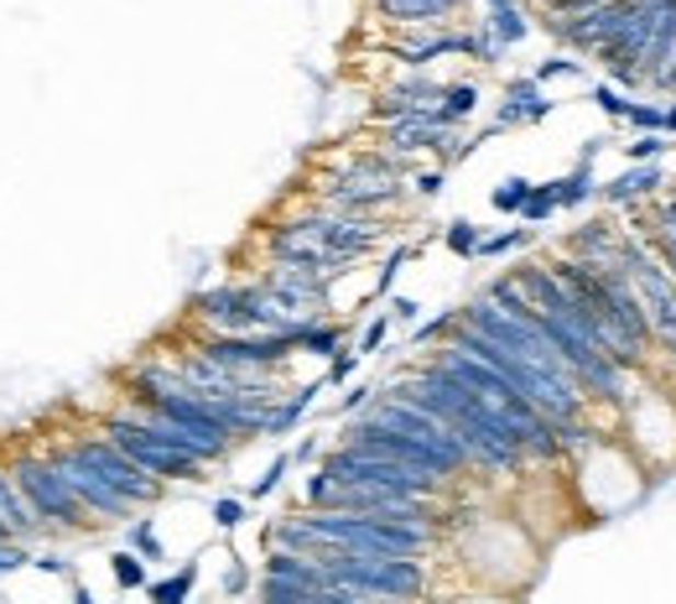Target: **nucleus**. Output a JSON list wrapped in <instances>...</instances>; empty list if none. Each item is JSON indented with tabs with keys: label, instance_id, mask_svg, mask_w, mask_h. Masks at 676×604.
I'll use <instances>...</instances> for the list:
<instances>
[{
	"label": "nucleus",
	"instance_id": "1",
	"mask_svg": "<svg viewBox=\"0 0 676 604\" xmlns=\"http://www.w3.org/2000/svg\"><path fill=\"white\" fill-rule=\"evenodd\" d=\"M391 396L421 406V412H432L458 444L469 448V459H474L478 469L516 474L520 463H526V427H520L516 417H505L499 406H489L484 396H474L469 385H458L453 376L438 370L432 360L417 365L406 381L391 385Z\"/></svg>",
	"mask_w": 676,
	"mask_h": 604
},
{
	"label": "nucleus",
	"instance_id": "2",
	"mask_svg": "<svg viewBox=\"0 0 676 604\" xmlns=\"http://www.w3.org/2000/svg\"><path fill=\"white\" fill-rule=\"evenodd\" d=\"M313 537L338 547L343 552H359V558H421L432 552V526L427 522H401V516H349V511H307L297 516Z\"/></svg>",
	"mask_w": 676,
	"mask_h": 604
},
{
	"label": "nucleus",
	"instance_id": "3",
	"mask_svg": "<svg viewBox=\"0 0 676 604\" xmlns=\"http://www.w3.org/2000/svg\"><path fill=\"white\" fill-rule=\"evenodd\" d=\"M323 568H328L334 589L359 594L370 604H417L427 594L421 558H359V552H343V558H328Z\"/></svg>",
	"mask_w": 676,
	"mask_h": 604
},
{
	"label": "nucleus",
	"instance_id": "4",
	"mask_svg": "<svg viewBox=\"0 0 676 604\" xmlns=\"http://www.w3.org/2000/svg\"><path fill=\"white\" fill-rule=\"evenodd\" d=\"M615 256H619V266H624L630 287H635L640 307H645L651 339H656L666 355H676V282H672V271H666V261L656 256V245L645 241V235H619Z\"/></svg>",
	"mask_w": 676,
	"mask_h": 604
},
{
	"label": "nucleus",
	"instance_id": "5",
	"mask_svg": "<svg viewBox=\"0 0 676 604\" xmlns=\"http://www.w3.org/2000/svg\"><path fill=\"white\" fill-rule=\"evenodd\" d=\"M5 469H11V480H16V490L26 495V505H32V516L42 526H63V532H94L100 526L79 505V495L63 484L58 469L47 463V454H16Z\"/></svg>",
	"mask_w": 676,
	"mask_h": 604
},
{
	"label": "nucleus",
	"instance_id": "6",
	"mask_svg": "<svg viewBox=\"0 0 676 604\" xmlns=\"http://www.w3.org/2000/svg\"><path fill=\"white\" fill-rule=\"evenodd\" d=\"M318 469L338 484H370V490H396V495H421V501H438L442 490H448V480H432V474L406 469V463H396V459L359 454V448H349V444H338L334 454H323Z\"/></svg>",
	"mask_w": 676,
	"mask_h": 604
},
{
	"label": "nucleus",
	"instance_id": "7",
	"mask_svg": "<svg viewBox=\"0 0 676 604\" xmlns=\"http://www.w3.org/2000/svg\"><path fill=\"white\" fill-rule=\"evenodd\" d=\"M193 355L239 376H281V365L297 355V334H203Z\"/></svg>",
	"mask_w": 676,
	"mask_h": 604
},
{
	"label": "nucleus",
	"instance_id": "8",
	"mask_svg": "<svg viewBox=\"0 0 676 604\" xmlns=\"http://www.w3.org/2000/svg\"><path fill=\"white\" fill-rule=\"evenodd\" d=\"M104 438L125 454V459L136 463V469H146L151 480H193L199 484L209 469H203L199 459H188V454H178V448H167V444H157L146 427L131 417V412H115V417H104Z\"/></svg>",
	"mask_w": 676,
	"mask_h": 604
},
{
	"label": "nucleus",
	"instance_id": "9",
	"mask_svg": "<svg viewBox=\"0 0 676 604\" xmlns=\"http://www.w3.org/2000/svg\"><path fill=\"white\" fill-rule=\"evenodd\" d=\"M343 444L359 448V454H375V459H396V463H406V469H421V474H432V480H458V469L442 459V454H432L427 444L406 438V433L375 427L370 417H349V427H343Z\"/></svg>",
	"mask_w": 676,
	"mask_h": 604
},
{
	"label": "nucleus",
	"instance_id": "10",
	"mask_svg": "<svg viewBox=\"0 0 676 604\" xmlns=\"http://www.w3.org/2000/svg\"><path fill=\"white\" fill-rule=\"evenodd\" d=\"M74 454H79L94 474H100L115 495H125L131 505H151V501H161V480H151L146 469H136V463L125 459L104 433H89V438H74Z\"/></svg>",
	"mask_w": 676,
	"mask_h": 604
},
{
	"label": "nucleus",
	"instance_id": "11",
	"mask_svg": "<svg viewBox=\"0 0 676 604\" xmlns=\"http://www.w3.org/2000/svg\"><path fill=\"white\" fill-rule=\"evenodd\" d=\"M47 463L58 469L63 484H68V490L79 495V505H83V511H89V516H94L100 526H104V522H131V511H136V505L125 501V495H115V490H110V484H104L100 474H94V469H89V463L74 454V444L47 448Z\"/></svg>",
	"mask_w": 676,
	"mask_h": 604
},
{
	"label": "nucleus",
	"instance_id": "12",
	"mask_svg": "<svg viewBox=\"0 0 676 604\" xmlns=\"http://www.w3.org/2000/svg\"><path fill=\"white\" fill-rule=\"evenodd\" d=\"M292 224H297L307 241H318L328 256H338L343 266L364 261V256L385 241V230H380L375 220H343V214H328V209H313V214H302V220H292Z\"/></svg>",
	"mask_w": 676,
	"mask_h": 604
},
{
	"label": "nucleus",
	"instance_id": "13",
	"mask_svg": "<svg viewBox=\"0 0 676 604\" xmlns=\"http://www.w3.org/2000/svg\"><path fill=\"white\" fill-rule=\"evenodd\" d=\"M640 0H604L594 11H583V16H567V21H547V32L562 42V47H573V53H604L609 42L630 26Z\"/></svg>",
	"mask_w": 676,
	"mask_h": 604
},
{
	"label": "nucleus",
	"instance_id": "14",
	"mask_svg": "<svg viewBox=\"0 0 676 604\" xmlns=\"http://www.w3.org/2000/svg\"><path fill=\"white\" fill-rule=\"evenodd\" d=\"M260 287L271 292V298L286 307V313H297V318H318V307L328 302V287L334 277H318V271H297V266H271Z\"/></svg>",
	"mask_w": 676,
	"mask_h": 604
},
{
	"label": "nucleus",
	"instance_id": "15",
	"mask_svg": "<svg viewBox=\"0 0 676 604\" xmlns=\"http://www.w3.org/2000/svg\"><path fill=\"white\" fill-rule=\"evenodd\" d=\"M552 115V100L541 94L537 79H510L505 83V104H499V115L489 125L495 131H516V125H541Z\"/></svg>",
	"mask_w": 676,
	"mask_h": 604
},
{
	"label": "nucleus",
	"instance_id": "16",
	"mask_svg": "<svg viewBox=\"0 0 676 604\" xmlns=\"http://www.w3.org/2000/svg\"><path fill=\"white\" fill-rule=\"evenodd\" d=\"M448 53H463V58H478V32H432L421 42H401L396 58L406 68H427V63L448 58Z\"/></svg>",
	"mask_w": 676,
	"mask_h": 604
},
{
	"label": "nucleus",
	"instance_id": "17",
	"mask_svg": "<svg viewBox=\"0 0 676 604\" xmlns=\"http://www.w3.org/2000/svg\"><path fill=\"white\" fill-rule=\"evenodd\" d=\"M661 182H666V178H661V161H645V167H630V172L609 178L604 188H598V193L615 203V209H630L635 199H656Z\"/></svg>",
	"mask_w": 676,
	"mask_h": 604
},
{
	"label": "nucleus",
	"instance_id": "18",
	"mask_svg": "<svg viewBox=\"0 0 676 604\" xmlns=\"http://www.w3.org/2000/svg\"><path fill=\"white\" fill-rule=\"evenodd\" d=\"M375 11L396 26H438L442 16L463 11V0H375Z\"/></svg>",
	"mask_w": 676,
	"mask_h": 604
},
{
	"label": "nucleus",
	"instance_id": "19",
	"mask_svg": "<svg viewBox=\"0 0 676 604\" xmlns=\"http://www.w3.org/2000/svg\"><path fill=\"white\" fill-rule=\"evenodd\" d=\"M0 526L11 532V543H21V537H37L42 522L32 516V505H26V495L16 490V480H11V469L0 463Z\"/></svg>",
	"mask_w": 676,
	"mask_h": 604
},
{
	"label": "nucleus",
	"instance_id": "20",
	"mask_svg": "<svg viewBox=\"0 0 676 604\" xmlns=\"http://www.w3.org/2000/svg\"><path fill=\"white\" fill-rule=\"evenodd\" d=\"M323 385H328V376H318V381H307V385H297L286 402H277L271 406V423H266V438H281V433H292V427L302 423V412L313 406V396H318Z\"/></svg>",
	"mask_w": 676,
	"mask_h": 604
},
{
	"label": "nucleus",
	"instance_id": "21",
	"mask_svg": "<svg viewBox=\"0 0 676 604\" xmlns=\"http://www.w3.org/2000/svg\"><path fill=\"white\" fill-rule=\"evenodd\" d=\"M598 193V178L588 161H577L573 172H562V178H552V199H557V214L562 209H583V203Z\"/></svg>",
	"mask_w": 676,
	"mask_h": 604
},
{
	"label": "nucleus",
	"instance_id": "22",
	"mask_svg": "<svg viewBox=\"0 0 676 604\" xmlns=\"http://www.w3.org/2000/svg\"><path fill=\"white\" fill-rule=\"evenodd\" d=\"M484 32H489L499 47H516V42L531 37V21H526V11H520V5H499V11H489V16H484Z\"/></svg>",
	"mask_w": 676,
	"mask_h": 604
},
{
	"label": "nucleus",
	"instance_id": "23",
	"mask_svg": "<svg viewBox=\"0 0 676 604\" xmlns=\"http://www.w3.org/2000/svg\"><path fill=\"white\" fill-rule=\"evenodd\" d=\"M193 584H199V568L188 563V568H178V573L157 579V584H146V600H151V604H188Z\"/></svg>",
	"mask_w": 676,
	"mask_h": 604
},
{
	"label": "nucleus",
	"instance_id": "24",
	"mask_svg": "<svg viewBox=\"0 0 676 604\" xmlns=\"http://www.w3.org/2000/svg\"><path fill=\"white\" fill-rule=\"evenodd\" d=\"M338 349H343V328H338V323L313 318V323H307V328H302L297 355H328V360H334Z\"/></svg>",
	"mask_w": 676,
	"mask_h": 604
},
{
	"label": "nucleus",
	"instance_id": "25",
	"mask_svg": "<svg viewBox=\"0 0 676 604\" xmlns=\"http://www.w3.org/2000/svg\"><path fill=\"white\" fill-rule=\"evenodd\" d=\"M474 110H478V83H448V89H442V121L453 125V131L469 121Z\"/></svg>",
	"mask_w": 676,
	"mask_h": 604
},
{
	"label": "nucleus",
	"instance_id": "26",
	"mask_svg": "<svg viewBox=\"0 0 676 604\" xmlns=\"http://www.w3.org/2000/svg\"><path fill=\"white\" fill-rule=\"evenodd\" d=\"M531 241H537V230H526V224H520V230H505V235H484V241H478V256H474V261H499V256H516V250H526Z\"/></svg>",
	"mask_w": 676,
	"mask_h": 604
},
{
	"label": "nucleus",
	"instance_id": "27",
	"mask_svg": "<svg viewBox=\"0 0 676 604\" xmlns=\"http://www.w3.org/2000/svg\"><path fill=\"white\" fill-rule=\"evenodd\" d=\"M552 214H557V199H552V182H537V188H531V199L520 203V214H516V220L526 224V230H531V224H547V220H552Z\"/></svg>",
	"mask_w": 676,
	"mask_h": 604
},
{
	"label": "nucleus",
	"instance_id": "28",
	"mask_svg": "<svg viewBox=\"0 0 676 604\" xmlns=\"http://www.w3.org/2000/svg\"><path fill=\"white\" fill-rule=\"evenodd\" d=\"M442 241H448V250H453V256L474 261V256H478V241H484V235H478L474 220H453L448 230H442Z\"/></svg>",
	"mask_w": 676,
	"mask_h": 604
},
{
	"label": "nucleus",
	"instance_id": "29",
	"mask_svg": "<svg viewBox=\"0 0 676 604\" xmlns=\"http://www.w3.org/2000/svg\"><path fill=\"white\" fill-rule=\"evenodd\" d=\"M531 188H537L531 178H505L495 193H489V203H495L499 214H520V203L531 199Z\"/></svg>",
	"mask_w": 676,
	"mask_h": 604
},
{
	"label": "nucleus",
	"instance_id": "30",
	"mask_svg": "<svg viewBox=\"0 0 676 604\" xmlns=\"http://www.w3.org/2000/svg\"><path fill=\"white\" fill-rule=\"evenodd\" d=\"M110 573H115L120 589H146L151 579H146V558H136V552H115L110 558Z\"/></svg>",
	"mask_w": 676,
	"mask_h": 604
},
{
	"label": "nucleus",
	"instance_id": "31",
	"mask_svg": "<svg viewBox=\"0 0 676 604\" xmlns=\"http://www.w3.org/2000/svg\"><path fill=\"white\" fill-rule=\"evenodd\" d=\"M286 474H292V454H277V459L266 463V474H260V480L250 484V501H266V495H277Z\"/></svg>",
	"mask_w": 676,
	"mask_h": 604
},
{
	"label": "nucleus",
	"instance_id": "32",
	"mask_svg": "<svg viewBox=\"0 0 676 604\" xmlns=\"http://www.w3.org/2000/svg\"><path fill=\"white\" fill-rule=\"evenodd\" d=\"M672 152V142L661 136V131H651V136H640V142L624 146V157H630V167H645V161H661Z\"/></svg>",
	"mask_w": 676,
	"mask_h": 604
},
{
	"label": "nucleus",
	"instance_id": "33",
	"mask_svg": "<svg viewBox=\"0 0 676 604\" xmlns=\"http://www.w3.org/2000/svg\"><path fill=\"white\" fill-rule=\"evenodd\" d=\"M125 537H131V552H136V558L161 563V537L151 532V522H131V532H125Z\"/></svg>",
	"mask_w": 676,
	"mask_h": 604
},
{
	"label": "nucleus",
	"instance_id": "34",
	"mask_svg": "<svg viewBox=\"0 0 676 604\" xmlns=\"http://www.w3.org/2000/svg\"><path fill=\"white\" fill-rule=\"evenodd\" d=\"M594 104L598 110H604V115H609V121H624V115H630V94H624V89H615V83H594Z\"/></svg>",
	"mask_w": 676,
	"mask_h": 604
},
{
	"label": "nucleus",
	"instance_id": "35",
	"mask_svg": "<svg viewBox=\"0 0 676 604\" xmlns=\"http://www.w3.org/2000/svg\"><path fill=\"white\" fill-rule=\"evenodd\" d=\"M624 121L635 125L640 136H651V131L666 136V104H630V115H624Z\"/></svg>",
	"mask_w": 676,
	"mask_h": 604
},
{
	"label": "nucleus",
	"instance_id": "36",
	"mask_svg": "<svg viewBox=\"0 0 676 604\" xmlns=\"http://www.w3.org/2000/svg\"><path fill=\"white\" fill-rule=\"evenodd\" d=\"M577 74H583V63L567 58V53H557V58H547V63H541L537 74H531V79L547 83V79H577Z\"/></svg>",
	"mask_w": 676,
	"mask_h": 604
},
{
	"label": "nucleus",
	"instance_id": "37",
	"mask_svg": "<svg viewBox=\"0 0 676 604\" xmlns=\"http://www.w3.org/2000/svg\"><path fill=\"white\" fill-rule=\"evenodd\" d=\"M214 522H219L224 532H235V526L245 522V501H239V495H219V501H214Z\"/></svg>",
	"mask_w": 676,
	"mask_h": 604
},
{
	"label": "nucleus",
	"instance_id": "38",
	"mask_svg": "<svg viewBox=\"0 0 676 604\" xmlns=\"http://www.w3.org/2000/svg\"><path fill=\"white\" fill-rule=\"evenodd\" d=\"M594 5H604V0H547L541 11H547V21H567V16H583V11H594Z\"/></svg>",
	"mask_w": 676,
	"mask_h": 604
},
{
	"label": "nucleus",
	"instance_id": "39",
	"mask_svg": "<svg viewBox=\"0 0 676 604\" xmlns=\"http://www.w3.org/2000/svg\"><path fill=\"white\" fill-rule=\"evenodd\" d=\"M370 402H375V385H349V396L338 402V412H343V417H359V412H370Z\"/></svg>",
	"mask_w": 676,
	"mask_h": 604
},
{
	"label": "nucleus",
	"instance_id": "40",
	"mask_svg": "<svg viewBox=\"0 0 676 604\" xmlns=\"http://www.w3.org/2000/svg\"><path fill=\"white\" fill-rule=\"evenodd\" d=\"M359 370V349H338L334 365H328V385H343Z\"/></svg>",
	"mask_w": 676,
	"mask_h": 604
},
{
	"label": "nucleus",
	"instance_id": "41",
	"mask_svg": "<svg viewBox=\"0 0 676 604\" xmlns=\"http://www.w3.org/2000/svg\"><path fill=\"white\" fill-rule=\"evenodd\" d=\"M21 568H32V552L21 543H0V573H21Z\"/></svg>",
	"mask_w": 676,
	"mask_h": 604
},
{
	"label": "nucleus",
	"instance_id": "42",
	"mask_svg": "<svg viewBox=\"0 0 676 604\" xmlns=\"http://www.w3.org/2000/svg\"><path fill=\"white\" fill-rule=\"evenodd\" d=\"M385 334H391V318H370L364 339H359V360H364V355H375L380 344H385Z\"/></svg>",
	"mask_w": 676,
	"mask_h": 604
},
{
	"label": "nucleus",
	"instance_id": "43",
	"mask_svg": "<svg viewBox=\"0 0 676 604\" xmlns=\"http://www.w3.org/2000/svg\"><path fill=\"white\" fill-rule=\"evenodd\" d=\"M406 261H412V245H396V250H391V261H385V271H380V287H375V292H391V282H396V271Z\"/></svg>",
	"mask_w": 676,
	"mask_h": 604
},
{
	"label": "nucleus",
	"instance_id": "44",
	"mask_svg": "<svg viewBox=\"0 0 676 604\" xmlns=\"http://www.w3.org/2000/svg\"><path fill=\"white\" fill-rule=\"evenodd\" d=\"M442 182H448V172H442V167H432V172H417V182H412V188H417L421 199H438Z\"/></svg>",
	"mask_w": 676,
	"mask_h": 604
},
{
	"label": "nucleus",
	"instance_id": "45",
	"mask_svg": "<svg viewBox=\"0 0 676 604\" xmlns=\"http://www.w3.org/2000/svg\"><path fill=\"white\" fill-rule=\"evenodd\" d=\"M417 313H421V302H417V298H396V302H391V318H401V323H412Z\"/></svg>",
	"mask_w": 676,
	"mask_h": 604
},
{
	"label": "nucleus",
	"instance_id": "46",
	"mask_svg": "<svg viewBox=\"0 0 676 604\" xmlns=\"http://www.w3.org/2000/svg\"><path fill=\"white\" fill-rule=\"evenodd\" d=\"M32 568H37V573H68V558H58V552H42V558H32Z\"/></svg>",
	"mask_w": 676,
	"mask_h": 604
},
{
	"label": "nucleus",
	"instance_id": "47",
	"mask_svg": "<svg viewBox=\"0 0 676 604\" xmlns=\"http://www.w3.org/2000/svg\"><path fill=\"white\" fill-rule=\"evenodd\" d=\"M245 589H250V573H245V568H229V573H224V594H245Z\"/></svg>",
	"mask_w": 676,
	"mask_h": 604
},
{
	"label": "nucleus",
	"instance_id": "48",
	"mask_svg": "<svg viewBox=\"0 0 676 604\" xmlns=\"http://www.w3.org/2000/svg\"><path fill=\"white\" fill-rule=\"evenodd\" d=\"M318 459V438H302L297 448H292V463H313Z\"/></svg>",
	"mask_w": 676,
	"mask_h": 604
},
{
	"label": "nucleus",
	"instance_id": "49",
	"mask_svg": "<svg viewBox=\"0 0 676 604\" xmlns=\"http://www.w3.org/2000/svg\"><path fill=\"white\" fill-rule=\"evenodd\" d=\"M666 136H676V100L666 104Z\"/></svg>",
	"mask_w": 676,
	"mask_h": 604
},
{
	"label": "nucleus",
	"instance_id": "50",
	"mask_svg": "<svg viewBox=\"0 0 676 604\" xmlns=\"http://www.w3.org/2000/svg\"><path fill=\"white\" fill-rule=\"evenodd\" d=\"M74 604H94V594H89V589L79 584V589H74Z\"/></svg>",
	"mask_w": 676,
	"mask_h": 604
},
{
	"label": "nucleus",
	"instance_id": "51",
	"mask_svg": "<svg viewBox=\"0 0 676 604\" xmlns=\"http://www.w3.org/2000/svg\"><path fill=\"white\" fill-rule=\"evenodd\" d=\"M484 5H489V11H499V5H516V0H484Z\"/></svg>",
	"mask_w": 676,
	"mask_h": 604
},
{
	"label": "nucleus",
	"instance_id": "52",
	"mask_svg": "<svg viewBox=\"0 0 676 604\" xmlns=\"http://www.w3.org/2000/svg\"><path fill=\"white\" fill-rule=\"evenodd\" d=\"M516 5H547V0H516Z\"/></svg>",
	"mask_w": 676,
	"mask_h": 604
},
{
	"label": "nucleus",
	"instance_id": "53",
	"mask_svg": "<svg viewBox=\"0 0 676 604\" xmlns=\"http://www.w3.org/2000/svg\"><path fill=\"white\" fill-rule=\"evenodd\" d=\"M0 543H11V532H5V526H0Z\"/></svg>",
	"mask_w": 676,
	"mask_h": 604
}]
</instances>
